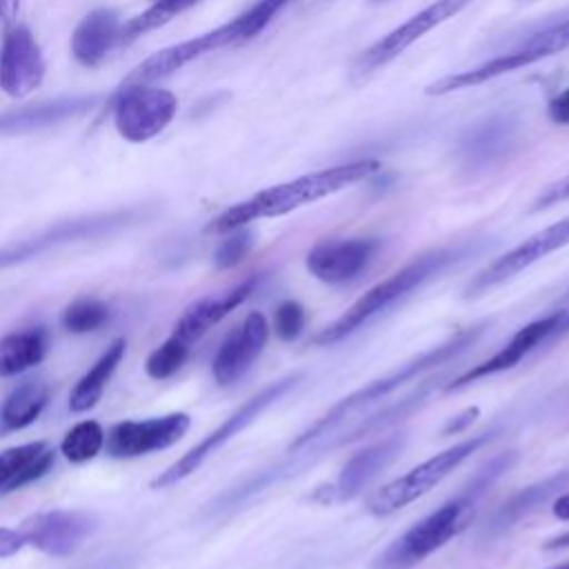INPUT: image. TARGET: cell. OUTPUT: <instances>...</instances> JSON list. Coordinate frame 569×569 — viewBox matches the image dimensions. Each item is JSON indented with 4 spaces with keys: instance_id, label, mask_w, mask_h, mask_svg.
<instances>
[{
    "instance_id": "cell-1",
    "label": "cell",
    "mask_w": 569,
    "mask_h": 569,
    "mask_svg": "<svg viewBox=\"0 0 569 569\" xmlns=\"http://www.w3.org/2000/svg\"><path fill=\"white\" fill-rule=\"evenodd\" d=\"M378 169H380L378 160L365 158V160H353V162L336 164L329 169L311 171V173L298 176L289 182L267 187V189L253 193L251 198L224 209L209 224V231L229 233L233 229L247 227L253 220L284 216V213L296 211L305 204H311L320 198H327L336 191H342L345 187H351V184L373 176Z\"/></svg>"
},
{
    "instance_id": "cell-2",
    "label": "cell",
    "mask_w": 569,
    "mask_h": 569,
    "mask_svg": "<svg viewBox=\"0 0 569 569\" xmlns=\"http://www.w3.org/2000/svg\"><path fill=\"white\" fill-rule=\"evenodd\" d=\"M485 327H487L485 322L467 327V329L458 331L453 338H449L447 342H442L438 347H431V349L422 351L420 356H416L413 360L400 365L391 373H387L382 378H376V380L367 382L365 387L351 391L349 396L338 400L327 413H322L313 425H309L302 433H298L289 445V453H298L302 449H309V447L318 445L325 436H329L342 422H347L356 411H360V409H365V407H369L378 400H385L387 396H391L393 391H398L402 385L411 382L420 373L453 360L456 356H460L465 349H469L478 340V336L485 331Z\"/></svg>"
},
{
    "instance_id": "cell-3",
    "label": "cell",
    "mask_w": 569,
    "mask_h": 569,
    "mask_svg": "<svg viewBox=\"0 0 569 569\" xmlns=\"http://www.w3.org/2000/svg\"><path fill=\"white\" fill-rule=\"evenodd\" d=\"M458 258L456 249H436L429 253L418 256L376 287H371L365 296H360L336 322H331L327 329H322L316 336V345L329 347L353 333L358 327H362L367 320L378 316L380 311L389 309L393 302H398L402 296L427 282L429 278L438 276L445 267H449Z\"/></svg>"
},
{
    "instance_id": "cell-4",
    "label": "cell",
    "mask_w": 569,
    "mask_h": 569,
    "mask_svg": "<svg viewBox=\"0 0 569 569\" xmlns=\"http://www.w3.org/2000/svg\"><path fill=\"white\" fill-rule=\"evenodd\" d=\"M473 505L462 493L440 505L436 511L418 520L398 540H393L373 562V569H411L427 556L458 536L473 516Z\"/></svg>"
},
{
    "instance_id": "cell-5",
    "label": "cell",
    "mask_w": 569,
    "mask_h": 569,
    "mask_svg": "<svg viewBox=\"0 0 569 569\" xmlns=\"http://www.w3.org/2000/svg\"><path fill=\"white\" fill-rule=\"evenodd\" d=\"M493 433H478L467 440H460L440 453L431 456L429 460L420 462L418 467L409 469L400 478L382 485L367 502L369 513L373 516H389L409 502L418 500L427 491H431L436 485H440L458 465H462L476 449H480L487 440H491Z\"/></svg>"
},
{
    "instance_id": "cell-6",
    "label": "cell",
    "mask_w": 569,
    "mask_h": 569,
    "mask_svg": "<svg viewBox=\"0 0 569 569\" xmlns=\"http://www.w3.org/2000/svg\"><path fill=\"white\" fill-rule=\"evenodd\" d=\"M569 49V20L556 22L533 36H529L525 42H520L518 47H513L507 53H500L473 69H465V71H456L449 73L436 82H431L427 87L429 96H445L451 91H460V89H469V87H478L482 82H489L493 78H500L505 73H511L516 69L529 67L538 60H545L553 53H560Z\"/></svg>"
},
{
    "instance_id": "cell-7",
    "label": "cell",
    "mask_w": 569,
    "mask_h": 569,
    "mask_svg": "<svg viewBox=\"0 0 569 569\" xmlns=\"http://www.w3.org/2000/svg\"><path fill=\"white\" fill-rule=\"evenodd\" d=\"M298 380H300V373H289V376L280 378V380H273L264 389H260L256 396H251L247 402H242L220 427H216L196 447H191L184 456H180L164 471H160L151 480V487L153 489H167V487L184 480L187 476H191L213 451H218L236 433H240L244 427H249L269 405H273L278 398H282Z\"/></svg>"
},
{
    "instance_id": "cell-8",
    "label": "cell",
    "mask_w": 569,
    "mask_h": 569,
    "mask_svg": "<svg viewBox=\"0 0 569 569\" xmlns=\"http://www.w3.org/2000/svg\"><path fill=\"white\" fill-rule=\"evenodd\" d=\"M473 0H433L411 18H407L402 24L378 38L371 47H367L358 60L351 67V76L356 80H365L371 73H376L380 67L396 60L402 51H407L413 42H418L425 33L436 29L438 24L447 22L456 13H460L467 4Z\"/></svg>"
},
{
    "instance_id": "cell-9",
    "label": "cell",
    "mask_w": 569,
    "mask_h": 569,
    "mask_svg": "<svg viewBox=\"0 0 569 569\" xmlns=\"http://www.w3.org/2000/svg\"><path fill=\"white\" fill-rule=\"evenodd\" d=\"M178 98L160 87L124 84L113 104L118 133L129 142H144L158 136L176 116Z\"/></svg>"
},
{
    "instance_id": "cell-10",
    "label": "cell",
    "mask_w": 569,
    "mask_h": 569,
    "mask_svg": "<svg viewBox=\"0 0 569 569\" xmlns=\"http://www.w3.org/2000/svg\"><path fill=\"white\" fill-rule=\"evenodd\" d=\"M244 40H249L244 20H242V16H236L233 20H229L207 33H200L196 38H189V40H182L178 44L156 51L124 78V84L153 82L158 78H164L178 69H182L184 64L193 62L196 58H200L213 49H220V47H227L233 42H244Z\"/></svg>"
},
{
    "instance_id": "cell-11",
    "label": "cell",
    "mask_w": 569,
    "mask_h": 569,
    "mask_svg": "<svg viewBox=\"0 0 569 569\" xmlns=\"http://www.w3.org/2000/svg\"><path fill=\"white\" fill-rule=\"evenodd\" d=\"M133 218H136L133 211H111V213H91V216L58 222V224L31 236V238H24L20 242L2 247L0 249V269L24 262L29 258H36L42 251H47L51 247H58V244H64V242L104 236L109 231L127 227Z\"/></svg>"
},
{
    "instance_id": "cell-12",
    "label": "cell",
    "mask_w": 569,
    "mask_h": 569,
    "mask_svg": "<svg viewBox=\"0 0 569 569\" xmlns=\"http://www.w3.org/2000/svg\"><path fill=\"white\" fill-rule=\"evenodd\" d=\"M567 244H569V216H565L562 220L536 231L533 236L525 238L513 249L498 256L493 262H489L482 271H478L473 276V280L467 284L465 293L467 296H480L487 289L518 276L520 271H525L527 267H531L540 258H545V256H549V253H553V251H558Z\"/></svg>"
},
{
    "instance_id": "cell-13",
    "label": "cell",
    "mask_w": 569,
    "mask_h": 569,
    "mask_svg": "<svg viewBox=\"0 0 569 569\" xmlns=\"http://www.w3.org/2000/svg\"><path fill=\"white\" fill-rule=\"evenodd\" d=\"M18 529L33 549L53 558H67L93 533L96 518L80 509H49L31 513Z\"/></svg>"
},
{
    "instance_id": "cell-14",
    "label": "cell",
    "mask_w": 569,
    "mask_h": 569,
    "mask_svg": "<svg viewBox=\"0 0 569 569\" xmlns=\"http://www.w3.org/2000/svg\"><path fill=\"white\" fill-rule=\"evenodd\" d=\"M189 427L191 418L184 411L147 420H122L107 431L104 447L111 458H138L176 445Z\"/></svg>"
},
{
    "instance_id": "cell-15",
    "label": "cell",
    "mask_w": 569,
    "mask_h": 569,
    "mask_svg": "<svg viewBox=\"0 0 569 569\" xmlns=\"http://www.w3.org/2000/svg\"><path fill=\"white\" fill-rule=\"evenodd\" d=\"M44 58L33 33L18 24L11 27L0 49V89L11 98H24L44 80Z\"/></svg>"
},
{
    "instance_id": "cell-16",
    "label": "cell",
    "mask_w": 569,
    "mask_h": 569,
    "mask_svg": "<svg viewBox=\"0 0 569 569\" xmlns=\"http://www.w3.org/2000/svg\"><path fill=\"white\" fill-rule=\"evenodd\" d=\"M378 240L373 238H347L327 240L316 244L307 258V271L329 284H340L358 278L378 253Z\"/></svg>"
},
{
    "instance_id": "cell-17",
    "label": "cell",
    "mask_w": 569,
    "mask_h": 569,
    "mask_svg": "<svg viewBox=\"0 0 569 569\" xmlns=\"http://www.w3.org/2000/svg\"><path fill=\"white\" fill-rule=\"evenodd\" d=\"M269 327L260 311H251L220 345L213 356L211 373L218 385H233L258 360L267 345Z\"/></svg>"
},
{
    "instance_id": "cell-18",
    "label": "cell",
    "mask_w": 569,
    "mask_h": 569,
    "mask_svg": "<svg viewBox=\"0 0 569 569\" xmlns=\"http://www.w3.org/2000/svg\"><path fill=\"white\" fill-rule=\"evenodd\" d=\"M516 131H518V124L509 113L487 116L485 120L471 124L462 133L458 142L460 162L467 169L476 171L502 160L513 147Z\"/></svg>"
},
{
    "instance_id": "cell-19",
    "label": "cell",
    "mask_w": 569,
    "mask_h": 569,
    "mask_svg": "<svg viewBox=\"0 0 569 569\" xmlns=\"http://www.w3.org/2000/svg\"><path fill=\"white\" fill-rule=\"evenodd\" d=\"M100 96H62L44 100L38 104H27L20 109H9L0 113V136H20L42 131L67 120L89 113L98 104Z\"/></svg>"
},
{
    "instance_id": "cell-20",
    "label": "cell",
    "mask_w": 569,
    "mask_h": 569,
    "mask_svg": "<svg viewBox=\"0 0 569 569\" xmlns=\"http://www.w3.org/2000/svg\"><path fill=\"white\" fill-rule=\"evenodd\" d=\"M558 327H560V311H553L540 320H533L529 325H525L522 329H518V333L500 349L496 351L491 358H487L485 362L476 365L473 369L465 371L462 376H458L449 389H460L469 382H476L485 376H491V373H500V371H507L511 369L513 365H518L533 347H538L540 342H545L547 338L556 336L558 333Z\"/></svg>"
},
{
    "instance_id": "cell-21",
    "label": "cell",
    "mask_w": 569,
    "mask_h": 569,
    "mask_svg": "<svg viewBox=\"0 0 569 569\" xmlns=\"http://www.w3.org/2000/svg\"><path fill=\"white\" fill-rule=\"evenodd\" d=\"M258 276H251L238 284H233L227 291H220L216 296H207L189 305L178 322L173 325V336L180 340L193 345L198 338H202L213 325H218L222 318H227L236 307H240L256 289Z\"/></svg>"
},
{
    "instance_id": "cell-22",
    "label": "cell",
    "mask_w": 569,
    "mask_h": 569,
    "mask_svg": "<svg viewBox=\"0 0 569 569\" xmlns=\"http://www.w3.org/2000/svg\"><path fill=\"white\" fill-rule=\"evenodd\" d=\"M405 445V436H391V438H385V440H378L369 447H365L362 451L353 453L340 476H338V482L333 487L338 500H351L353 496H358L385 467L391 465V460L400 453Z\"/></svg>"
},
{
    "instance_id": "cell-23",
    "label": "cell",
    "mask_w": 569,
    "mask_h": 569,
    "mask_svg": "<svg viewBox=\"0 0 569 569\" xmlns=\"http://www.w3.org/2000/svg\"><path fill=\"white\" fill-rule=\"evenodd\" d=\"M56 451L44 440L24 442L0 451V493L18 491L51 471Z\"/></svg>"
},
{
    "instance_id": "cell-24",
    "label": "cell",
    "mask_w": 569,
    "mask_h": 569,
    "mask_svg": "<svg viewBox=\"0 0 569 569\" xmlns=\"http://www.w3.org/2000/svg\"><path fill=\"white\" fill-rule=\"evenodd\" d=\"M120 38V20L113 9L89 11L71 36L73 58L84 67H98Z\"/></svg>"
},
{
    "instance_id": "cell-25",
    "label": "cell",
    "mask_w": 569,
    "mask_h": 569,
    "mask_svg": "<svg viewBox=\"0 0 569 569\" xmlns=\"http://www.w3.org/2000/svg\"><path fill=\"white\" fill-rule=\"evenodd\" d=\"M51 347L47 327H27L0 336V378L24 373L40 365Z\"/></svg>"
},
{
    "instance_id": "cell-26",
    "label": "cell",
    "mask_w": 569,
    "mask_h": 569,
    "mask_svg": "<svg viewBox=\"0 0 569 569\" xmlns=\"http://www.w3.org/2000/svg\"><path fill=\"white\" fill-rule=\"evenodd\" d=\"M569 482V471H558L540 482H533L518 493H513L502 507L496 509L491 520L487 522V533L496 536L527 518L531 511H536L542 502H547L556 491H560Z\"/></svg>"
},
{
    "instance_id": "cell-27",
    "label": "cell",
    "mask_w": 569,
    "mask_h": 569,
    "mask_svg": "<svg viewBox=\"0 0 569 569\" xmlns=\"http://www.w3.org/2000/svg\"><path fill=\"white\" fill-rule=\"evenodd\" d=\"M124 351H127V340L124 338H116L102 351V356L89 367V371L76 382V387L69 393V409L73 413H84V411H89V409H93L98 405L107 382L111 380L113 371L122 362Z\"/></svg>"
},
{
    "instance_id": "cell-28",
    "label": "cell",
    "mask_w": 569,
    "mask_h": 569,
    "mask_svg": "<svg viewBox=\"0 0 569 569\" xmlns=\"http://www.w3.org/2000/svg\"><path fill=\"white\" fill-rule=\"evenodd\" d=\"M51 389L42 380H22L16 385L0 407V433L20 431L33 425L47 407Z\"/></svg>"
},
{
    "instance_id": "cell-29",
    "label": "cell",
    "mask_w": 569,
    "mask_h": 569,
    "mask_svg": "<svg viewBox=\"0 0 569 569\" xmlns=\"http://www.w3.org/2000/svg\"><path fill=\"white\" fill-rule=\"evenodd\" d=\"M200 0H156L149 9H144L142 13H138L136 18L127 20L120 27V42H131L167 22H171L173 18H178L180 13H184L187 9L196 7Z\"/></svg>"
},
{
    "instance_id": "cell-30",
    "label": "cell",
    "mask_w": 569,
    "mask_h": 569,
    "mask_svg": "<svg viewBox=\"0 0 569 569\" xmlns=\"http://www.w3.org/2000/svg\"><path fill=\"white\" fill-rule=\"evenodd\" d=\"M102 447H104V431H102L100 422L80 420L64 433V438L60 442V453L69 462L82 465V462L93 460Z\"/></svg>"
},
{
    "instance_id": "cell-31",
    "label": "cell",
    "mask_w": 569,
    "mask_h": 569,
    "mask_svg": "<svg viewBox=\"0 0 569 569\" xmlns=\"http://www.w3.org/2000/svg\"><path fill=\"white\" fill-rule=\"evenodd\" d=\"M111 318L109 305L98 300V298H78L71 305L64 307L62 316H60V325L69 331V333H91L98 331L100 327H104Z\"/></svg>"
},
{
    "instance_id": "cell-32",
    "label": "cell",
    "mask_w": 569,
    "mask_h": 569,
    "mask_svg": "<svg viewBox=\"0 0 569 569\" xmlns=\"http://www.w3.org/2000/svg\"><path fill=\"white\" fill-rule=\"evenodd\" d=\"M189 351H191V345L171 333L162 345H158L147 356V362H144L147 376L153 378V380L171 378L187 362Z\"/></svg>"
},
{
    "instance_id": "cell-33",
    "label": "cell",
    "mask_w": 569,
    "mask_h": 569,
    "mask_svg": "<svg viewBox=\"0 0 569 569\" xmlns=\"http://www.w3.org/2000/svg\"><path fill=\"white\" fill-rule=\"evenodd\" d=\"M251 242H253V236L244 227L229 231V236L213 251V264L218 269H231V267L240 264L247 258Z\"/></svg>"
},
{
    "instance_id": "cell-34",
    "label": "cell",
    "mask_w": 569,
    "mask_h": 569,
    "mask_svg": "<svg viewBox=\"0 0 569 569\" xmlns=\"http://www.w3.org/2000/svg\"><path fill=\"white\" fill-rule=\"evenodd\" d=\"M513 453L509 451V453H500V456H496V458H491L487 465H482L476 473H473V478L469 480V485L462 489V496L467 498V500H471V502H476L509 467H511V462H513Z\"/></svg>"
},
{
    "instance_id": "cell-35",
    "label": "cell",
    "mask_w": 569,
    "mask_h": 569,
    "mask_svg": "<svg viewBox=\"0 0 569 569\" xmlns=\"http://www.w3.org/2000/svg\"><path fill=\"white\" fill-rule=\"evenodd\" d=\"M305 327V309L300 302L296 300H284L278 305L276 313H273V329L276 336L284 342H291L300 336Z\"/></svg>"
},
{
    "instance_id": "cell-36",
    "label": "cell",
    "mask_w": 569,
    "mask_h": 569,
    "mask_svg": "<svg viewBox=\"0 0 569 569\" xmlns=\"http://www.w3.org/2000/svg\"><path fill=\"white\" fill-rule=\"evenodd\" d=\"M569 200V173L556 182H551L549 187H545L536 202H533V211H540V209H549L553 204H560V202H567Z\"/></svg>"
},
{
    "instance_id": "cell-37",
    "label": "cell",
    "mask_w": 569,
    "mask_h": 569,
    "mask_svg": "<svg viewBox=\"0 0 569 569\" xmlns=\"http://www.w3.org/2000/svg\"><path fill=\"white\" fill-rule=\"evenodd\" d=\"M24 545H27V542H24L20 529L0 527V560L16 556Z\"/></svg>"
},
{
    "instance_id": "cell-38",
    "label": "cell",
    "mask_w": 569,
    "mask_h": 569,
    "mask_svg": "<svg viewBox=\"0 0 569 569\" xmlns=\"http://www.w3.org/2000/svg\"><path fill=\"white\" fill-rule=\"evenodd\" d=\"M478 416H480V409H478V407H469V409L460 411L456 418H451V420L445 425L442 433H445V436L460 433V431H465V429H467V427H469Z\"/></svg>"
},
{
    "instance_id": "cell-39",
    "label": "cell",
    "mask_w": 569,
    "mask_h": 569,
    "mask_svg": "<svg viewBox=\"0 0 569 569\" xmlns=\"http://www.w3.org/2000/svg\"><path fill=\"white\" fill-rule=\"evenodd\" d=\"M549 118L558 124H569V89H565L549 102Z\"/></svg>"
},
{
    "instance_id": "cell-40",
    "label": "cell",
    "mask_w": 569,
    "mask_h": 569,
    "mask_svg": "<svg viewBox=\"0 0 569 569\" xmlns=\"http://www.w3.org/2000/svg\"><path fill=\"white\" fill-rule=\"evenodd\" d=\"M553 516L560 518V520H569V493L560 496L556 502H553Z\"/></svg>"
},
{
    "instance_id": "cell-41",
    "label": "cell",
    "mask_w": 569,
    "mask_h": 569,
    "mask_svg": "<svg viewBox=\"0 0 569 569\" xmlns=\"http://www.w3.org/2000/svg\"><path fill=\"white\" fill-rule=\"evenodd\" d=\"M18 13V0H0V18L11 22Z\"/></svg>"
},
{
    "instance_id": "cell-42",
    "label": "cell",
    "mask_w": 569,
    "mask_h": 569,
    "mask_svg": "<svg viewBox=\"0 0 569 569\" xmlns=\"http://www.w3.org/2000/svg\"><path fill=\"white\" fill-rule=\"evenodd\" d=\"M542 547H545V549H549V551H553V549H562V547H569V531H565V533H560V536L549 538Z\"/></svg>"
},
{
    "instance_id": "cell-43",
    "label": "cell",
    "mask_w": 569,
    "mask_h": 569,
    "mask_svg": "<svg viewBox=\"0 0 569 569\" xmlns=\"http://www.w3.org/2000/svg\"><path fill=\"white\" fill-rule=\"evenodd\" d=\"M565 331H569V309H567V311H560V327H558V333H556V336H560V333H565Z\"/></svg>"
},
{
    "instance_id": "cell-44",
    "label": "cell",
    "mask_w": 569,
    "mask_h": 569,
    "mask_svg": "<svg viewBox=\"0 0 569 569\" xmlns=\"http://www.w3.org/2000/svg\"><path fill=\"white\" fill-rule=\"evenodd\" d=\"M551 569H569V562H565V565H556V567H551Z\"/></svg>"
},
{
    "instance_id": "cell-45",
    "label": "cell",
    "mask_w": 569,
    "mask_h": 569,
    "mask_svg": "<svg viewBox=\"0 0 569 569\" xmlns=\"http://www.w3.org/2000/svg\"><path fill=\"white\" fill-rule=\"evenodd\" d=\"M520 2H533V0H520Z\"/></svg>"
}]
</instances>
